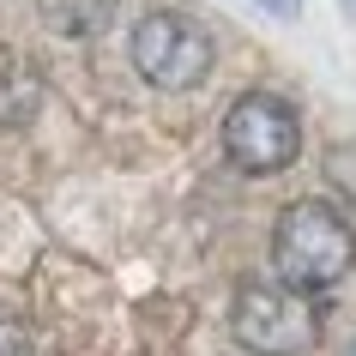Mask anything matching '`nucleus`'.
I'll list each match as a JSON object with an SVG mask.
<instances>
[{
    "mask_svg": "<svg viewBox=\"0 0 356 356\" xmlns=\"http://www.w3.org/2000/svg\"><path fill=\"white\" fill-rule=\"evenodd\" d=\"M0 356H31V332L13 308H0Z\"/></svg>",
    "mask_w": 356,
    "mask_h": 356,
    "instance_id": "0eeeda50",
    "label": "nucleus"
},
{
    "mask_svg": "<svg viewBox=\"0 0 356 356\" xmlns=\"http://www.w3.org/2000/svg\"><path fill=\"white\" fill-rule=\"evenodd\" d=\"M260 6H266V13H278V19H290V13H296L302 0H260Z\"/></svg>",
    "mask_w": 356,
    "mask_h": 356,
    "instance_id": "6e6552de",
    "label": "nucleus"
},
{
    "mask_svg": "<svg viewBox=\"0 0 356 356\" xmlns=\"http://www.w3.org/2000/svg\"><path fill=\"white\" fill-rule=\"evenodd\" d=\"M211 60H218V42L188 13H145L133 24V73L145 85H157V91H193V85H206Z\"/></svg>",
    "mask_w": 356,
    "mask_h": 356,
    "instance_id": "f03ea898",
    "label": "nucleus"
},
{
    "mask_svg": "<svg viewBox=\"0 0 356 356\" xmlns=\"http://www.w3.org/2000/svg\"><path fill=\"white\" fill-rule=\"evenodd\" d=\"M224 157L242 175H278L302 157V115L278 91H248L224 115Z\"/></svg>",
    "mask_w": 356,
    "mask_h": 356,
    "instance_id": "7ed1b4c3",
    "label": "nucleus"
},
{
    "mask_svg": "<svg viewBox=\"0 0 356 356\" xmlns=\"http://www.w3.org/2000/svg\"><path fill=\"white\" fill-rule=\"evenodd\" d=\"M272 266H278V284H290L302 296H320V290H332V284L350 278L356 229L326 200H296L272 224Z\"/></svg>",
    "mask_w": 356,
    "mask_h": 356,
    "instance_id": "f257e3e1",
    "label": "nucleus"
},
{
    "mask_svg": "<svg viewBox=\"0 0 356 356\" xmlns=\"http://www.w3.org/2000/svg\"><path fill=\"white\" fill-rule=\"evenodd\" d=\"M42 109V73L31 67V55L0 49V127H31Z\"/></svg>",
    "mask_w": 356,
    "mask_h": 356,
    "instance_id": "39448f33",
    "label": "nucleus"
},
{
    "mask_svg": "<svg viewBox=\"0 0 356 356\" xmlns=\"http://www.w3.org/2000/svg\"><path fill=\"white\" fill-rule=\"evenodd\" d=\"M229 332L260 356H302L320 338V314L290 284H242L229 302Z\"/></svg>",
    "mask_w": 356,
    "mask_h": 356,
    "instance_id": "20e7f679",
    "label": "nucleus"
},
{
    "mask_svg": "<svg viewBox=\"0 0 356 356\" xmlns=\"http://www.w3.org/2000/svg\"><path fill=\"white\" fill-rule=\"evenodd\" d=\"M350 356H356V350H350Z\"/></svg>",
    "mask_w": 356,
    "mask_h": 356,
    "instance_id": "9d476101",
    "label": "nucleus"
},
{
    "mask_svg": "<svg viewBox=\"0 0 356 356\" xmlns=\"http://www.w3.org/2000/svg\"><path fill=\"white\" fill-rule=\"evenodd\" d=\"M37 13L55 37H103L121 13V0H37Z\"/></svg>",
    "mask_w": 356,
    "mask_h": 356,
    "instance_id": "423d86ee",
    "label": "nucleus"
},
{
    "mask_svg": "<svg viewBox=\"0 0 356 356\" xmlns=\"http://www.w3.org/2000/svg\"><path fill=\"white\" fill-rule=\"evenodd\" d=\"M344 13H350V19H356V0H344Z\"/></svg>",
    "mask_w": 356,
    "mask_h": 356,
    "instance_id": "1a4fd4ad",
    "label": "nucleus"
}]
</instances>
